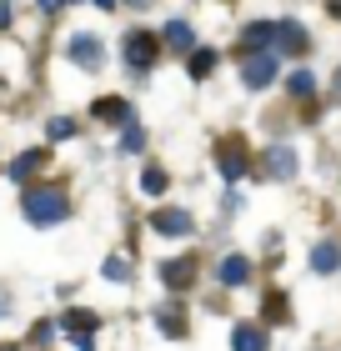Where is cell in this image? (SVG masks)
Here are the masks:
<instances>
[{"label":"cell","instance_id":"obj_23","mask_svg":"<svg viewBox=\"0 0 341 351\" xmlns=\"http://www.w3.org/2000/svg\"><path fill=\"white\" fill-rule=\"evenodd\" d=\"M101 271H106V281H131V266L126 261H106Z\"/></svg>","mask_w":341,"mask_h":351},{"label":"cell","instance_id":"obj_25","mask_svg":"<svg viewBox=\"0 0 341 351\" xmlns=\"http://www.w3.org/2000/svg\"><path fill=\"white\" fill-rule=\"evenodd\" d=\"M5 21H10V10H5V0H0V30H5Z\"/></svg>","mask_w":341,"mask_h":351},{"label":"cell","instance_id":"obj_5","mask_svg":"<svg viewBox=\"0 0 341 351\" xmlns=\"http://www.w3.org/2000/svg\"><path fill=\"white\" fill-rule=\"evenodd\" d=\"M271 51L276 56H301L306 51V30L296 21H271Z\"/></svg>","mask_w":341,"mask_h":351},{"label":"cell","instance_id":"obj_4","mask_svg":"<svg viewBox=\"0 0 341 351\" xmlns=\"http://www.w3.org/2000/svg\"><path fill=\"white\" fill-rule=\"evenodd\" d=\"M66 60L80 66V71H101V60H106L101 36H95V30H75V36L66 40Z\"/></svg>","mask_w":341,"mask_h":351},{"label":"cell","instance_id":"obj_29","mask_svg":"<svg viewBox=\"0 0 341 351\" xmlns=\"http://www.w3.org/2000/svg\"><path fill=\"white\" fill-rule=\"evenodd\" d=\"M131 5H136V10H145V5H151V0H131Z\"/></svg>","mask_w":341,"mask_h":351},{"label":"cell","instance_id":"obj_1","mask_svg":"<svg viewBox=\"0 0 341 351\" xmlns=\"http://www.w3.org/2000/svg\"><path fill=\"white\" fill-rule=\"evenodd\" d=\"M21 216L30 221V226H60V221L71 216V196H66V191H56V186H25Z\"/></svg>","mask_w":341,"mask_h":351},{"label":"cell","instance_id":"obj_2","mask_svg":"<svg viewBox=\"0 0 341 351\" xmlns=\"http://www.w3.org/2000/svg\"><path fill=\"white\" fill-rule=\"evenodd\" d=\"M121 56H126V71H131V75H151L156 60H161V36H151L145 25L126 30V36H121Z\"/></svg>","mask_w":341,"mask_h":351},{"label":"cell","instance_id":"obj_6","mask_svg":"<svg viewBox=\"0 0 341 351\" xmlns=\"http://www.w3.org/2000/svg\"><path fill=\"white\" fill-rule=\"evenodd\" d=\"M151 231L156 236H191V231H196V221H191V211H181V206H166V211L151 216Z\"/></svg>","mask_w":341,"mask_h":351},{"label":"cell","instance_id":"obj_19","mask_svg":"<svg viewBox=\"0 0 341 351\" xmlns=\"http://www.w3.org/2000/svg\"><path fill=\"white\" fill-rule=\"evenodd\" d=\"M286 90H291V95H301V101H306V95L316 90V75H311V71H291V81H286Z\"/></svg>","mask_w":341,"mask_h":351},{"label":"cell","instance_id":"obj_9","mask_svg":"<svg viewBox=\"0 0 341 351\" xmlns=\"http://www.w3.org/2000/svg\"><path fill=\"white\" fill-rule=\"evenodd\" d=\"M161 281L171 286V291H186L191 281H196V261L181 256V261H161Z\"/></svg>","mask_w":341,"mask_h":351},{"label":"cell","instance_id":"obj_7","mask_svg":"<svg viewBox=\"0 0 341 351\" xmlns=\"http://www.w3.org/2000/svg\"><path fill=\"white\" fill-rule=\"evenodd\" d=\"M261 171H266V181H291V176H296V151L291 146H271L261 156Z\"/></svg>","mask_w":341,"mask_h":351},{"label":"cell","instance_id":"obj_15","mask_svg":"<svg viewBox=\"0 0 341 351\" xmlns=\"http://www.w3.org/2000/svg\"><path fill=\"white\" fill-rule=\"evenodd\" d=\"M60 326H66V337H91L101 322H95L91 311H66V322H60Z\"/></svg>","mask_w":341,"mask_h":351},{"label":"cell","instance_id":"obj_21","mask_svg":"<svg viewBox=\"0 0 341 351\" xmlns=\"http://www.w3.org/2000/svg\"><path fill=\"white\" fill-rule=\"evenodd\" d=\"M45 136H51V141H71L75 136V121L71 116H56L51 125H45Z\"/></svg>","mask_w":341,"mask_h":351},{"label":"cell","instance_id":"obj_13","mask_svg":"<svg viewBox=\"0 0 341 351\" xmlns=\"http://www.w3.org/2000/svg\"><path fill=\"white\" fill-rule=\"evenodd\" d=\"M231 351H266V331L261 326H236L231 331Z\"/></svg>","mask_w":341,"mask_h":351},{"label":"cell","instance_id":"obj_20","mask_svg":"<svg viewBox=\"0 0 341 351\" xmlns=\"http://www.w3.org/2000/svg\"><path fill=\"white\" fill-rule=\"evenodd\" d=\"M141 146H145V131H141V125L131 121V125H126V131H121V151H126V156H136Z\"/></svg>","mask_w":341,"mask_h":351},{"label":"cell","instance_id":"obj_27","mask_svg":"<svg viewBox=\"0 0 341 351\" xmlns=\"http://www.w3.org/2000/svg\"><path fill=\"white\" fill-rule=\"evenodd\" d=\"M0 316H10V301H5V296H0Z\"/></svg>","mask_w":341,"mask_h":351},{"label":"cell","instance_id":"obj_8","mask_svg":"<svg viewBox=\"0 0 341 351\" xmlns=\"http://www.w3.org/2000/svg\"><path fill=\"white\" fill-rule=\"evenodd\" d=\"M161 45H166V51H176V56H191V51H196V30H191L186 21H166V30H161Z\"/></svg>","mask_w":341,"mask_h":351},{"label":"cell","instance_id":"obj_18","mask_svg":"<svg viewBox=\"0 0 341 351\" xmlns=\"http://www.w3.org/2000/svg\"><path fill=\"white\" fill-rule=\"evenodd\" d=\"M166 186H171V181H166V171H161V166H145V171H141V191H145V196H161Z\"/></svg>","mask_w":341,"mask_h":351},{"label":"cell","instance_id":"obj_3","mask_svg":"<svg viewBox=\"0 0 341 351\" xmlns=\"http://www.w3.org/2000/svg\"><path fill=\"white\" fill-rule=\"evenodd\" d=\"M276 71H281V56L276 51H251L246 60H241V86L246 90H266L276 81Z\"/></svg>","mask_w":341,"mask_h":351},{"label":"cell","instance_id":"obj_14","mask_svg":"<svg viewBox=\"0 0 341 351\" xmlns=\"http://www.w3.org/2000/svg\"><path fill=\"white\" fill-rule=\"evenodd\" d=\"M216 276H221L226 286H241V281L251 276V266H246V256H226V261L216 266Z\"/></svg>","mask_w":341,"mask_h":351},{"label":"cell","instance_id":"obj_12","mask_svg":"<svg viewBox=\"0 0 341 351\" xmlns=\"http://www.w3.org/2000/svg\"><path fill=\"white\" fill-rule=\"evenodd\" d=\"M40 166H45V151H21V156H15V161H10V181L30 186V176H36Z\"/></svg>","mask_w":341,"mask_h":351},{"label":"cell","instance_id":"obj_16","mask_svg":"<svg viewBox=\"0 0 341 351\" xmlns=\"http://www.w3.org/2000/svg\"><path fill=\"white\" fill-rule=\"evenodd\" d=\"M186 71L196 75V81H206V75L216 71V51H191V56H186Z\"/></svg>","mask_w":341,"mask_h":351},{"label":"cell","instance_id":"obj_30","mask_svg":"<svg viewBox=\"0 0 341 351\" xmlns=\"http://www.w3.org/2000/svg\"><path fill=\"white\" fill-rule=\"evenodd\" d=\"M331 86H336V95H341V71H336V81H331Z\"/></svg>","mask_w":341,"mask_h":351},{"label":"cell","instance_id":"obj_24","mask_svg":"<svg viewBox=\"0 0 341 351\" xmlns=\"http://www.w3.org/2000/svg\"><path fill=\"white\" fill-rule=\"evenodd\" d=\"M36 5H40V15H56L60 5H66V0H36Z\"/></svg>","mask_w":341,"mask_h":351},{"label":"cell","instance_id":"obj_26","mask_svg":"<svg viewBox=\"0 0 341 351\" xmlns=\"http://www.w3.org/2000/svg\"><path fill=\"white\" fill-rule=\"evenodd\" d=\"M95 5H101V10H116V5H121V0H95Z\"/></svg>","mask_w":341,"mask_h":351},{"label":"cell","instance_id":"obj_10","mask_svg":"<svg viewBox=\"0 0 341 351\" xmlns=\"http://www.w3.org/2000/svg\"><path fill=\"white\" fill-rule=\"evenodd\" d=\"M216 161H221V176H226V181H241V176H246V146L231 141V146L216 151Z\"/></svg>","mask_w":341,"mask_h":351},{"label":"cell","instance_id":"obj_11","mask_svg":"<svg viewBox=\"0 0 341 351\" xmlns=\"http://www.w3.org/2000/svg\"><path fill=\"white\" fill-rule=\"evenodd\" d=\"M95 121H106V125H131L136 110H131V101H95Z\"/></svg>","mask_w":341,"mask_h":351},{"label":"cell","instance_id":"obj_28","mask_svg":"<svg viewBox=\"0 0 341 351\" xmlns=\"http://www.w3.org/2000/svg\"><path fill=\"white\" fill-rule=\"evenodd\" d=\"M331 15H336V21H341V0H331Z\"/></svg>","mask_w":341,"mask_h":351},{"label":"cell","instance_id":"obj_22","mask_svg":"<svg viewBox=\"0 0 341 351\" xmlns=\"http://www.w3.org/2000/svg\"><path fill=\"white\" fill-rule=\"evenodd\" d=\"M156 326L166 331V337H176V331H181V316H176L171 306H161V311H156Z\"/></svg>","mask_w":341,"mask_h":351},{"label":"cell","instance_id":"obj_17","mask_svg":"<svg viewBox=\"0 0 341 351\" xmlns=\"http://www.w3.org/2000/svg\"><path fill=\"white\" fill-rule=\"evenodd\" d=\"M341 266V251L331 246V241H321L316 251H311V271H336Z\"/></svg>","mask_w":341,"mask_h":351}]
</instances>
